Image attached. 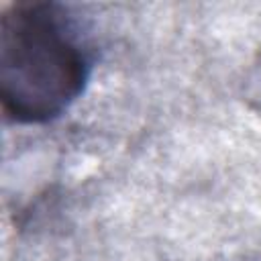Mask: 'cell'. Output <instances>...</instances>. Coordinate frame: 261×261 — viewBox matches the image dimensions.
Instances as JSON below:
<instances>
[{
	"label": "cell",
	"instance_id": "obj_1",
	"mask_svg": "<svg viewBox=\"0 0 261 261\" xmlns=\"http://www.w3.org/2000/svg\"><path fill=\"white\" fill-rule=\"evenodd\" d=\"M92 61L57 2H14L0 16V102L8 120L43 124L84 92Z\"/></svg>",
	"mask_w": 261,
	"mask_h": 261
}]
</instances>
